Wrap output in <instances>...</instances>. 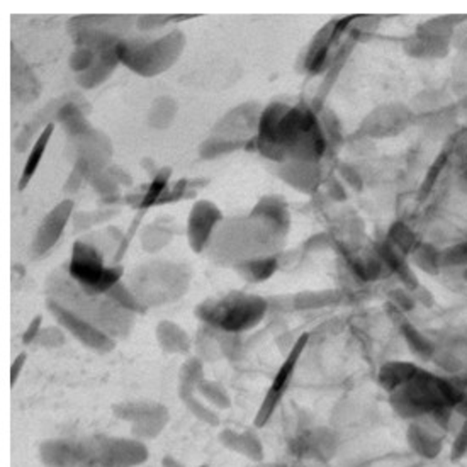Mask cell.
I'll use <instances>...</instances> for the list:
<instances>
[{"label": "cell", "mask_w": 467, "mask_h": 467, "mask_svg": "<svg viewBox=\"0 0 467 467\" xmlns=\"http://www.w3.org/2000/svg\"><path fill=\"white\" fill-rule=\"evenodd\" d=\"M172 177V169L171 167H163L159 169L157 175L151 179V182L148 184L147 191H145V201L141 204V210H147L151 206H157L161 196L165 194V191L169 189V181Z\"/></svg>", "instance_id": "obj_34"}, {"label": "cell", "mask_w": 467, "mask_h": 467, "mask_svg": "<svg viewBox=\"0 0 467 467\" xmlns=\"http://www.w3.org/2000/svg\"><path fill=\"white\" fill-rule=\"evenodd\" d=\"M11 86H13L14 102L29 104L36 100L41 94V84L35 70L26 63L25 58L13 47V65H11Z\"/></svg>", "instance_id": "obj_21"}, {"label": "cell", "mask_w": 467, "mask_h": 467, "mask_svg": "<svg viewBox=\"0 0 467 467\" xmlns=\"http://www.w3.org/2000/svg\"><path fill=\"white\" fill-rule=\"evenodd\" d=\"M48 307L63 328L72 333L78 342H82L88 348L98 350V352H111L112 348L116 347L114 338L108 337L106 333L100 332L96 327L88 325L87 321L77 318L72 313L65 311V309L53 305V303H48Z\"/></svg>", "instance_id": "obj_18"}, {"label": "cell", "mask_w": 467, "mask_h": 467, "mask_svg": "<svg viewBox=\"0 0 467 467\" xmlns=\"http://www.w3.org/2000/svg\"><path fill=\"white\" fill-rule=\"evenodd\" d=\"M55 126H57L55 123L47 126L43 135L39 136V140L29 150V155L26 159L25 169H23L21 179H19V192H23L26 187L29 185V182L33 181V177L36 175L37 167H39V163L43 161V155H45V151L48 148L49 140H51V136L55 133Z\"/></svg>", "instance_id": "obj_24"}, {"label": "cell", "mask_w": 467, "mask_h": 467, "mask_svg": "<svg viewBox=\"0 0 467 467\" xmlns=\"http://www.w3.org/2000/svg\"><path fill=\"white\" fill-rule=\"evenodd\" d=\"M187 37L181 29L159 36L126 37L118 45V58L133 74L151 78L171 70L184 53Z\"/></svg>", "instance_id": "obj_5"}, {"label": "cell", "mask_w": 467, "mask_h": 467, "mask_svg": "<svg viewBox=\"0 0 467 467\" xmlns=\"http://www.w3.org/2000/svg\"><path fill=\"white\" fill-rule=\"evenodd\" d=\"M98 57L99 53H96L94 49L86 48V47H75L74 51L70 53V58H68V67L74 72L75 77L86 74L94 67Z\"/></svg>", "instance_id": "obj_36"}, {"label": "cell", "mask_w": 467, "mask_h": 467, "mask_svg": "<svg viewBox=\"0 0 467 467\" xmlns=\"http://www.w3.org/2000/svg\"><path fill=\"white\" fill-rule=\"evenodd\" d=\"M275 143L285 161H320L328 148L320 114L307 106H287L277 124Z\"/></svg>", "instance_id": "obj_6"}, {"label": "cell", "mask_w": 467, "mask_h": 467, "mask_svg": "<svg viewBox=\"0 0 467 467\" xmlns=\"http://www.w3.org/2000/svg\"><path fill=\"white\" fill-rule=\"evenodd\" d=\"M171 242H172V232L157 223L147 224L140 234V244L150 254L161 252V248H165Z\"/></svg>", "instance_id": "obj_32"}, {"label": "cell", "mask_w": 467, "mask_h": 467, "mask_svg": "<svg viewBox=\"0 0 467 467\" xmlns=\"http://www.w3.org/2000/svg\"><path fill=\"white\" fill-rule=\"evenodd\" d=\"M74 213L75 202L72 199H63L49 211L48 214L43 218V222L39 223L35 238L29 246L31 258L37 260L53 250V246L60 242L68 223L72 222Z\"/></svg>", "instance_id": "obj_13"}, {"label": "cell", "mask_w": 467, "mask_h": 467, "mask_svg": "<svg viewBox=\"0 0 467 467\" xmlns=\"http://www.w3.org/2000/svg\"><path fill=\"white\" fill-rule=\"evenodd\" d=\"M464 23H467L464 14H449L427 19L403 39V49L408 57L415 60L445 58L452 49L459 26Z\"/></svg>", "instance_id": "obj_8"}, {"label": "cell", "mask_w": 467, "mask_h": 467, "mask_svg": "<svg viewBox=\"0 0 467 467\" xmlns=\"http://www.w3.org/2000/svg\"><path fill=\"white\" fill-rule=\"evenodd\" d=\"M415 123V111L401 102L374 108L360 123V135L369 140H388L403 135Z\"/></svg>", "instance_id": "obj_10"}, {"label": "cell", "mask_w": 467, "mask_h": 467, "mask_svg": "<svg viewBox=\"0 0 467 467\" xmlns=\"http://www.w3.org/2000/svg\"><path fill=\"white\" fill-rule=\"evenodd\" d=\"M223 220L222 210L214 202L206 199L194 202L187 218V240L194 254H202L208 248L213 234Z\"/></svg>", "instance_id": "obj_16"}, {"label": "cell", "mask_w": 467, "mask_h": 467, "mask_svg": "<svg viewBox=\"0 0 467 467\" xmlns=\"http://www.w3.org/2000/svg\"><path fill=\"white\" fill-rule=\"evenodd\" d=\"M39 333H41V317H36L35 320L29 323V327L26 328L25 335H23V342L26 345L36 342Z\"/></svg>", "instance_id": "obj_48"}, {"label": "cell", "mask_w": 467, "mask_h": 467, "mask_svg": "<svg viewBox=\"0 0 467 467\" xmlns=\"http://www.w3.org/2000/svg\"><path fill=\"white\" fill-rule=\"evenodd\" d=\"M442 423L435 420H415L406 431V441L410 449L421 459H435L442 452L443 437L435 431Z\"/></svg>", "instance_id": "obj_20"}, {"label": "cell", "mask_w": 467, "mask_h": 467, "mask_svg": "<svg viewBox=\"0 0 467 467\" xmlns=\"http://www.w3.org/2000/svg\"><path fill=\"white\" fill-rule=\"evenodd\" d=\"M234 272H238L245 281L250 283H264L271 279L275 271L279 269V255L275 257L257 258L234 265Z\"/></svg>", "instance_id": "obj_26"}, {"label": "cell", "mask_w": 467, "mask_h": 467, "mask_svg": "<svg viewBox=\"0 0 467 467\" xmlns=\"http://www.w3.org/2000/svg\"><path fill=\"white\" fill-rule=\"evenodd\" d=\"M88 184L98 192V196H100V199H104V197L121 196V194H119V187H121V185L118 184V182L112 179L108 171L94 173V175L90 177Z\"/></svg>", "instance_id": "obj_39"}, {"label": "cell", "mask_w": 467, "mask_h": 467, "mask_svg": "<svg viewBox=\"0 0 467 467\" xmlns=\"http://www.w3.org/2000/svg\"><path fill=\"white\" fill-rule=\"evenodd\" d=\"M250 213L255 214V216H260V218H265L267 222L274 223L275 226H279L281 230L287 232V234L291 230V213H289L287 204L284 202L281 197H262Z\"/></svg>", "instance_id": "obj_23"}, {"label": "cell", "mask_w": 467, "mask_h": 467, "mask_svg": "<svg viewBox=\"0 0 467 467\" xmlns=\"http://www.w3.org/2000/svg\"><path fill=\"white\" fill-rule=\"evenodd\" d=\"M248 143L244 141H234V140H224L220 136H211L206 138L201 145H199V157L202 161H214L220 157H226L232 155L234 151L245 150Z\"/></svg>", "instance_id": "obj_29"}, {"label": "cell", "mask_w": 467, "mask_h": 467, "mask_svg": "<svg viewBox=\"0 0 467 467\" xmlns=\"http://www.w3.org/2000/svg\"><path fill=\"white\" fill-rule=\"evenodd\" d=\"M192 271L185 262L167 258L147 260L135 265L123 277V283L145 306L171 305L187 293Z\"/></svg>", "instance_id": "obj_4"}, {"label": "cell", "mask_w": 467, "mask_h": 467, "mask_svg": "<svg viewBox=\"0 0 467 467\" xmlns=\"http://www.w3.org/2000/svg\"><path fill=\"white\" fill-rule=\"evenodd\" d=\"M173 17L175 16H161V14H157V16H138L135 26L138 27V31H141L145 35H151L153 31H159L163 26L169 25L171 21H175Z\"/></svg>", "instance_id": "obj_40"}, {"label": "cell", "mask_w": 467, "mask_h": 467, "mask_svg": "<svg viewBox=\"0 0 467 467\" xmlns=\"http://www.w3.org/2000/svg\"><path fill=\"white\" fill-rule=\"evenodd\" d=\"M108 295L111 296L112 299H114L119 306H123L124 309H128V311H131V313H135V315L136 313H145V311H147L145 306L136 299V296L128 289V285H126L123 281L118 284V285H114Z\"/></svg>", "instance_id": "obj_37"}, {"label": "cell", "mask_w": 467, "mask_h": 467, "mask_svg": "<svg viewBox=\"0 0 467 467\" xmlns=\"http://www.w3.org/2000/svg\"><path fill=\"white\" fill-rule=\"evenodd\" d=\"M307 340H309V335H301L296 340V344L293 345L287 358L284 360L281 369L277 370L271 388H269V391L265 394V400H264V403H262L260 410H258L257 419H255V425L257 427H264L267 423V420L271 419L275 406L281 403L284 394H285L287 388H289V382H291L293 376H295L299 357L303 354V350L306 348Z\"/></svg>", "instance_id": "obj_15"}, {"label": "cell", "mask_w": 467, "mask_h": 467, "mask_svg": "<svg viewBox=\"0 0 467 467\" xmlns=\"http://www.w3.org/2000/svg\"><path fill=\"white\" fill-rule=\"evenodd\" d=\"M67 267L77 283L96 295H108L124 277L123 265H108L106 255L87 240L75 242Z\"/></svg>", "instance_id": "obj_9"}, {"label": "cell", "mask_w": 467, "mask_h": 467, "mask_svg": "<svg viewBox=\"0 0 467 467\" xmlns=\"http://www.w3.org/2000/svg\"><path fill=\"white\" fill-rule=\"evenodd\" d=\"M352 17H345V19H335L321 27L320 31L311 39L309 47H307L303 67L309 74H321L325 70H330L335 60H338L345 53V48L338 53L333 55V48L337 47L338 39L345 35V31H348Z\"/></svg>", "instance_id": "obj_11"}, {"label": "cell", "mask_w": 467, "mask_h": 467, "mask_svg": "<svg viewBox=\"0 0 467 467\" xmlns=\"http://www.w3.org/2000/svg\"><path fill=\"white\" fill-rule=\"evenodd\" d=\"M157 338L165 352L185 354L191 348V340L185 330L172 321H161L157 327Z\"/></svg>", "instance_id": "obj_25"}, {"label": "cell", "mask_w": 467, "mask_h": 467, "mask_svg": "<svg viewBox=\"0 0 467 467\" xmlns=\"http://www.w3.org/2000/svg\"><path fill=\"white\" fill-rule=\"evenodd\" d=\"M411 262L413 265L429 275H439L442 272V264H441V248H437L431 244L420 242L417 248L411 252Z\"/></svg>", "instance_id": "obj_30"}, {"label": "cell", "mask_w": 467, "mask_h": 467, "mask_svg": "<svg viewBox=\"0 0 467 467\" xmlns=\"http://www.w3.org/2000/svg\"><path fill=\"white\" fill-rule=\"evenodd\" d=\"M401 335L415 356L421 357V358H431L435 354V345L425 333L420 332L417 327H413L410 323H403Z\"/></svg>", "instance_id": "obj_33"}, {"label": "cell", "mask_w": 467, "mask_h": 467, "mask_svg": "<svg viewBox=\"0 0 467 467\" xmlns=\"http://www.w3.org/2000/svg\"><path fill=\"white\" fill-rule=\"evenodd\" d=\"M36 342L41 345H48V347H58L65 342V337H63L62 330L58 328H48V330H41L39 337H37Z\"/></svg>", "instance_id": "obj_44"}, {"label": "cell", "mask_w": 467, "mask_h": 467, "mask_svg": "<svg viewBox=\"0 0 467 467\" xmlns=\"http://www.w3.org/2000/svg\"><path fill=\"white\" fill-rule=\"evenodd\" d=\"M466 279H467V272H466Z\"/></svg>", "instance_id": "obj_52"}, {"label": "cell", "mask_w": 467, "mask_h": 467, "mask_svg": "<svg viewBox=\"0 0 467 467\" xmlns=\"http://www.w3.org/2000/svg\"><path fill=\"white\" fill-rule=\"evenodd\" d=\"M70 147L74 148V161H80L87 163L92 175L104 172L112 165L114 147H112L111 138L96 128H90L82 136L70 138Z\"/></svg>", "instance_id": "obj_14"}, {"label": "cell", "mask_w": 467, "mask_h": 467, "mask_svg": "<svg viewBox=\"0 0 467 467\" xmlns=\"http://www.w3.org/2000/svg\"><path fill=\"white\" fill-rule=\"evenodd\" d=\"M45 130H47V124L43 123L37 116H35L29 123L25 124V128L19 131V135L16 136L14 151L25 153L26 150H31L39 140V136L43 135Z\"/></svg>", "instance_id": "obj_35"}, {"label": "cell", "mask_w": 467, "mask_h": 467, "mask_svg": "<svg viewBox=\"0 0 467 467\" xmlns=\"http://www.w3.org/2000/svg\"><path fill=\"white\" fill-rule=\"evenodd\" d=\"M394 301L398 303V306L403 309H413L415 307V297L410 295L406 289H396L393 293Z\"/></svg>", "instance_id": "obj_47"}, {"label": "cell", "mask_w": 467, "mask_h": 467, "mask_svg": "<svg viewBox=\"0 0 467 467\" xmlns=\"http://www.w3.org/2000/svg\"><path fill=\"white\" fill-rule=\"evenodd\" d=\"M108 172L111 175L112 179L118 182L119 185H130L133 184V179H131V175L130 173L124 172L121 167H118V165H111V167H108Z\"/></svg>", "instance_id": "obj_49"}, {"label": "cell", "mask_w": 467, "mask_h": 467, "mask_svg": "<svg viewBox=\"0 0 467 467\" xmlns=\"http://www.w3.org/2000/svg\"><path fill=\"white\" fill-rule=\"evenodd\" d=\"M388 244L394 246L403 255H411L420 242L415 232L403 222H396L388 232Z\"/></svg>", "instance_id": "obj_31"}, {"label": "cell", "mask_w": 467, "mask_h": 467, "mask_svg": "<svg viewBox=\"0 0 467 467\" xmlns=\"http://www.w3.org/2000/svg\"><path fill=\"white\" fill-rule=\"evenodd\" d=\"M467 454V406L464 408V420L462 425L455 435L454 443H452V461H459Z\"/></svg>", "instance_id": "obj_41"}, {"label": "cell", "mask_w": 467, "mask_h": 467, "mask_svg": "<svg viewBox=\"0 0 467 467\" xmlns=\"http://www.w3.org/2000/svg\"><path fill=\"white\" fill-rule=\"evenodd\" d=\"M287 232L248 213L224 218L206 248L208 257L218 265H238L257 258L275 257L287 240Z\"/></svg>", "instance_id": "obj_2"}, {"label": "cell", "mask_w": 467, "mask_h": 467, "mask_svg": "<svg viewBox=\"0 0 467 467\" xmlns=\"http://www.w3.org/2000/svg\"><path fill=\"white\" fill-rule=\"evenodd\" d=\"M394 411L403 419L435 420L442 423L454 410H461L467 401L466 394L452 382L420 368L415 376L389 393Z\"/></svg>", "instance_id": "obj_3"}, {"label": "cell", "mask_w": 467, "mask_h": 467, "mask_svg": "<svg viewBox=\"0 0 467 467\" xmlns=\"http://www.w3.org/2000/svg\"><path fill=\"white\" fill-rule=\"evenodd\" d=\"M92 224H98L96 211H94V213L75 211L74 216H72V226H74L75 234H78V232H86L87 228H90Z\"/></svg>", "instance_id": "obj_43"}, {"label": "cell", "mask_w": 467, "mask_h": 467, "mask_svg": "<svg viewBox=\"0 0 467 467\" xmlns=\"http://www.w3.org/2000/svg\"><path fill=\"white\" fill-rule=\"evenodd\" d=\"M84 182H88V179H87V173L78 167V165H74V169H72V172L68 175V179H67V182L63 185V192L65 194H75Z\"/></svg>", "instance_id": "obj_42"}, {"label": "cell", "mask_w": 467, "mask_h": 467, "mask_svg": "<svg viewBox=\"0 0 467 467\" xmlns=\"http://www.w3.org/2000/svg\"><path fill=\"white\" fill-rule=\"evenodd\" d=\"M461 62L455 63L452 68V77L457 82V86L462 87V92H467V51L464 58H459Z\"/></svg>", "instance_id": "obj_46"}, {"label": "cell", "mask_w": 467, "mask_h": 467, "mask_svg": "<svg viewBox=\"0 0 467 467\" xmlns=\"http://www.w3.org/2000/svg\"><path fill=\"white\" fill-rule=\"evenodd\" d=\"M275 175L301 194H313L323 181L320 161H285L275 163Z\"/></svg>", "instance_id": "obj_17"}, {"label": "cell", "mask_w": 467, "mask_h": 467, "mask_svg": "<svg viewBox=\"0 0 467 467\" xmlns=\"http://www.w3.org/2000/svg\"><path fill=\"white\" fill-rule=\"evenodd\" d=\"M267 301L260 296L230 293L218 299H211L197 307L201 320L208 321L223 332L238 333L252 330L264 320Z\"/></svg>", "instance_id": "obj_7"}, {"label": "cell", "mask_w": 467, "mask_h": 467, "mask_svg": "<svg viewBox=\"0 0 467 467\" xmlns=\"http://www.w3.org/2000/svg\"><path fill=\"white\" fill-rule=\"evenodd\" d=\"M177 111H179V104L172 98L161 96L155 99L148 112V124L153 130H167L172 126Z\"/></svg>", "instance_id": "obj_28"}, {"label": "cell", "mask_w": 467, "mask_h": 467, "mask_svg": "<svg viewBox=\"0 0 467 467\" xmlns=\"http://www.w3.org/2000/svg\"><path fill=\"white\" fill-rule=\"evenodd\" d=\"M264 106L255 100H248L234 109L223 114L211 130V136H220L224 140L248 143L257 138L258 126L262 119Z\"/></svg>", "instance_id": "obj_12"}, {"label": "cell", "mask_w": 467, "mask_h": 467, "mask_svg": "<svg viewBox=\"0 0 467 467\" xmlns=\"http://www.w3.org/2000/svg\"><path fill=\"white\" fill-rule=\"evenodd\" d=\"M26 364V354H21V356L16 357V360L13 362V368H11V384H16L17 381V378H19V374H21V370L25 368Z\"/></svg>", "instance_id": "obj_50"}, {"label": "cell", "mask_w": 467, "mask_h": 467, "mask_svg": "<svg viewBox=\"0 0 467 467\" xmlns=\"http://www.w3.org/2000/svg\"><path fill=\"white\" fill-rule=\"evenodd\" d=\"M185 189H187V181H179L173 187H169L165 191V194L161 196L159 204H167V202H173V201H179L181 197L184 196ZM157 204V206H159Z\"/></svg>", "instance_id": "obj_45"}, {"label": "cell", "mask_w": 467, "mask_h": 467, "mask_svg": "<svg viewBox=\"0 0 467 467\" xmlns=\"http://www.w3.org/2000/svg\"><path fill=\"white\" fill-rule=\"evenodd\" d=\"M116 48L106 49V51L99 53L98 60L94 63V67L86 74L75 77L77 84L82 87V88H87V90H92L96 87L102 86L114 74V70L121 65L119 58H118Z\"/></svg>", "instance_id": "obj_22"}, {"label": "cell", "mask_w": 467, "mask_h": 467, "mask_svg": "<svg viewBox=\"0 0 467 467\" xmlns=\"http://www.w3.org/2000/svg\"><path fill=\"white\" fill-rule=\"evenodd\" d=\"M45 291L48 303L87 321L114 340L126 338L135 325V313L119 306L109 295L87 291L70 275L67 264L49 272Z\"/></svg>", "instance_id": "obj_1"}, {"label": "cell", "mask_w": 467, "mask_h": 467, "mask_svg": "<svg viewBox=\"0 0 467 467\" xmlns=\"http://www.w3.org/2000/svg\"><path fill=\"white\" fill-rule=\"evenodd\" d=\"M419 370V366L413 362H388L379 370V382L388 393H391L411 376H415Z\"/></svg>", "instance_id": "obj_27"}, {"label": "cell", "mask_w": 467, "mask_h": 467, "mask_svg": "<svg viewBox=\"0 0 467 467\" xmlns=\"http://www.w3.org/2000/svg\"><path fill=\"white\" fill-rule=\"evenodd\" d=\"M287 106L289 104H284V102H272L269 106H265L264 112H262L260 126H258L255 148L264 159L274 161V163L285 161L283 151L279 150L277 143H275V131H277L279 119L283 118Z\"/></svg>", "instance_id": "obj_19"}, {"label": "cell", "mask_w": 467, "mask_h": 467, "mask_svg": "<svg viewBox=\"0 0 467 467\" xmlns=\"http://www.w3.org/2000/svg\"><path fill=\"white\" fill-rule=\"evenodd\" d=\"M441 264H442V269L467 267V242L442 248L441 250Z\"/></svg>", "instance_id": "obj_38"}, {"label": "cell", "mask_w": 467, "mask_h": 467, "mask_svg": "<svg viewBox=\"0 0 467 467\" xmlns=\"http://www.w3.org/2000/svg\"><path fill=\"white\" fill-rule=\"evenodd\" d=\"M356 172L352 167H348V165H344L342 167V173H344L345 179L350 182V184L354 185V187H360L362 185V181H360V175H357L354 177L352 173Z\"/></svg>", "instance_id": "obj_51"}]
</instances>
